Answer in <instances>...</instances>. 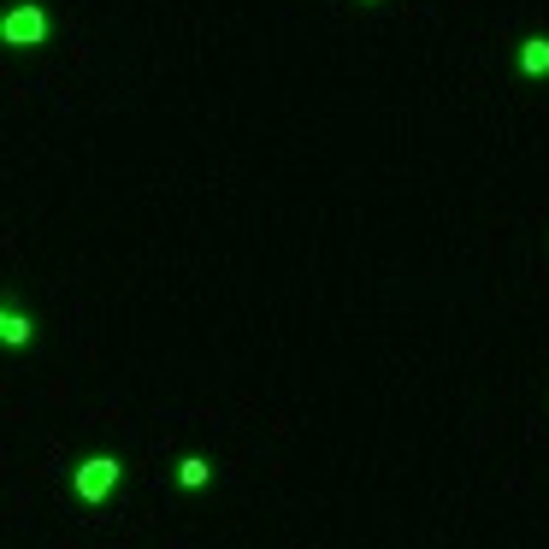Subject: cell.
<instances>
[{
	"label": "cell",
	"instance_id": "cell-1",
	"mask_svg": "<svg viewBox=\"0 0 549 549\" xmlns=\"http://www.w3.org/2000/svg\"><path fill=\"white\" fill-rule=\"evenodd\" d=\"M119 485V461H107V455H95V461H83L77 467V496H89V502H101L107 490Z\"/></svg>",
	"mask_w": 549,
	"mask_h": 549
},
{
	"label": "cell",
	"instance_id": "cell-2",
	"mask_svg": "<svg viewBox=\"0 0 549 549\" xmlns=\"http://www.w3.org/2000/svg\"><path fill=\"white\" fill-rule=\"evenodd\" d=\"M42 36H48V12H42V6H18V12L6 18V42L30 48V42H42Z\"/></svg>",
	"mask_w": 549,
	"mask_h": 549
},
{
	"label": "cell",
	"instance_id": "cell-3",
	"mask_svg": "<svg viewBox=\"0 0 549 549\" xmlns=\"http://www.w3.org/2000/svg\"><path fill=\"white\" fill-rule=\"evenodd\" d=\"M520 71H526V77H544L549 71V42H526V48H520Z\"/></svg>",
	"mask_w": 549,
	"mask_h": 549
},
{
	"label": "cell",
	"instance_id": "cell-4",
	"mask_svg": "<svg viewBox=\"0 0 549 549\" xmlns=\"http://www.w3.org/2000/svg\"><path fill=\"white\" fill-rule=\"evenodd\" d=\"M178 479H183V485H207V461H195V455H189V461L178 467Z\"/></svg>",
	"mask_w": 549,
	"mask_h": 549
},
{
	"label": "cell",
	"instance_id": "cell-5",
	"mask_svg": "<svg viewBox=\"0 0 549 549\" xmlns=\"http://www.w3.org/2000/svg\"><path fill=\"white\" fill-rule=\"evenodd\" d=\"M0 331H6V343H24V337H30V325H24L18 313H6V325H0Z\"/></svg>",
	"mask_w": 549,
	"mask_h": 549
}]
</instances>
